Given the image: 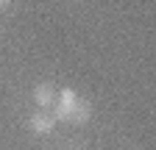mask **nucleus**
Returning a JSON list of instances; mask_svg holds the SVG:
<instances>
[{"label": "nucleus", "mask_w": 156, "mask_h": 150, "mask_svg": "<svg viewBox=\"0 0 156 150\" xmlns=\"http://www.w3.org/2000/svg\"><path fill=\"white\" fill-rule=\"evenodd\" d=\"M78 92L75 89H62V92H56V103H53V117L56 120H62V122H70L73 117V111L78 106Z\"/></svg>", "instance_id": "nucleus-1"}, {"label": "nucleus", "mask_w": 156, "mask_h": 150, "mask_svg": "<svg viewBox=\"0 0 156 150\" xmlns=\"http://www.w3.org/2000/svg\"><path fill=\"white\" fill-rule=\"evenodd\" d=\"M28 128L34 131V134L45 136V134H50V131L56 128V117L50 114V111H34V114L28 117Z\"/></svg>", "instance_id": "nucleus-2"}, {"label": "nucleus", "mask_w": 156, "mask_h": 150, "mask_svg": "<svg viewBox=\"0 0 156 150\" xmlns=\"http://www.w3.org/2000/svg\"><path fill=\"white\" fill-rule=\"evenodd\" d=\"M34 103L39 106V111L53 108V103H56V89H53L50 84H39V86L34 89Z\"/></svg>", "instance_id": "nucleus-3"}, {"label": "nucleus", "mask_w": 156, "mask_h": 150, "mask_svg": "<svg viewBox=\"0 0 156 150\" xmlns=\"http://www.w3.org/2000/svg\"><path fill=\"white\" fill-rule=\"evenodd\" d=\"M89 117H92V106H89L87 100H78V106H75V111H73L70 122H73V125H84V122H89Z\"/></svg>", "instance_id": "nucleus-4"}, {"label": "nucleus", "mask_w": 156, "mask_h": 150, "mask_svg": "<svg viewBox=\"0 0 156 150\" xmlns=\"http://www.w3.org/2000/svg\"><path fill=\"white\" fill-rule=\"evenodd\" d=\"M6 3H9V0H0V6H6Z\"/></svg>", "instance_id": "nucleus-5"}]
</instances>
